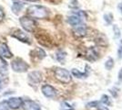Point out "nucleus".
<instances>
[{"label":"nucleus","instance_id":"f257e3e1","mask_svg":"<svg viewBox=\"0 0 122 110\" xmlns=\"http://www.w3.org/2000/svg\"><path fill=\"white\" fill-rule=\"evenodd\" d=\"M27 15L32 18L43 19V18H46L49 16V11L43 6L33 5L27 8Z\"/></svg>","mask_w":122,"mask_h":110},{"label":"nucleus","instance_id":"f03ea898","mask_svg":"<svg viewBox=\"0 0 122 110\" xmlns=\"http://www.w3.org/2000/svg\"><path fill=\"white\" fill-rule=\"evenodd\" d=\"M54 75L56 80L62 84H68L72 80L71 73L64 68H56L54 71Z\"/></svg>","mask_w":122,"mask_h":110},{"label":"nucleus","instance_id":"7ed1b4c3","mask_svg":"<svg viewBox=\"0 0 122 110\" xmlns=\"http://www.w3.org/2000/svg\"><path fill=\"white\" fill-rule=\"evenodd\" d=\"M19 22H20L22 28L27 32H34L37 26L36 21L34 18L27 16L21 17L19 18Z\"/></svg>","mask_w":122,"mask_h":110},{"label":"nucleus","instance_id":"20e7f679","mask_svg":"<svg viewBox=\"0 0 122 110\" xmlns=\"http://www.w3.org/2000/svg\"><path fill=\"white\" fill-rule=\"evenodd\" d=\"M11 67H12L14 72H16V73H25V72H26L28 70L29 65L25 63L24 60H22L20 58H15V60L11 63Z\"/></svg>","mask_w":122,"mask_h":110},{"label":"nucleus","instance_id":"39448f33","mask_svg":"<svg viewBox=\"0 0 122 110\" xmlns=\"http://www.w3.org/2000/svg\"><path fill=\"white\" fill-rule=\"evenodd\" d=\"M41 91H42V94L47 98H54V97H56V94H57L56 90L49 84H44L41 87Z\"/></svg>","mask_w":122,"mask_h":110},{"label":"nucleus","instance_id":"423d86ee","mask_svg":"<svg viewBox=\"0 0 122 110\" xmlns=\"http://www.w3.org/2000/svg\"><path fill=\"white\" fill-rule=\"evenodd\" d=\"M12 36L22 42H25V43H27V44H30L31 43L30 38L28 37V35L26 33H25L24 31L20 30V29H16L15 31L13 32L12 33Z\"/></svg>","mask_w":122,"mask_h":110},{"label":"nucleus","instance_id":"0eeeda50","mask_svg":"<svg viewBox=\"0 0 122 110\" xmlns=\"http://www.w3.org/2000/svg\"><path fill=\"white\" fill-rule=\"evenodd\" d=\"M22 107L24 110H41L40 105L36 102L32 100H25L23 101Z\"/></svg>","mask_w":122,"mask_h":110},{"label":"nucleus","instance_id":"6e6552de","mask_svg":"<svg viewBox=\"0 0 122 110\" xmlns=\"http://www.w3.org/2000/svg\"><path fill=\"white\" fill-rule=\"evenodd\" d=\"M23 101H24V100L22 99L21 97H10V98L8 99V101H7V104H8L9 108L17 109V108H19L20 106H22Z\"/></svg>","mask_w":122,"mask_h":110},{"label":"nucleus","instance_id":"1a4fd4ad","mask_svg":"<svg viewBox=\"0 0 122 110\" xmlns=\"http://www.w3.org/2000/svg\"><path fill=\"white\" fill-rule=\"evenodd\" d=\"M29 81L33 84H39L42 81V73L38 71H34L28 74Z\"/></svg>","mask_w":122,"mask_h":110},{"label":"nucleus","instance_id":"9d476101","mask_svg":"<svg viewBox=\"0 0 122 110\" xmlns=\"http://www.w3.org/2000/svg\"><path fill=\"white\" fill-rule=\"evenodd\" d=\"M67 23L69 24V25H71L72 27H76L77 25H80L82 24V22H83V18H81L80 17L76 16V15H72V16L68 17H67Z\"/></svg>","mask_w":122,"mask_h":110},{"label":"nucleus","instance_id":"9b49d317","mask_svg":"<svg viewBox=\"0 0 122 110\" xmlns=\"http://www.w3.org/2000/svg\"><path fill=\"white\" fill-rule=\"evenodd\" d=\"M74 34L76 37H83L86 34V27L85 24H80V25H77V26L74 27Z\"/></svg>","mask_w":122,"mask_h":110},{"label":"nucleus","instance_id":"f8f14e48","mask_svg":"<svg viewBox=\"0 0 122 110\" xmlns=\"http://www.w3.org/2000/svg\"><path fill=\"white\" fill-rule=\"evenodd\" d=\"M0 56L5 58V59H10L13 57V54L9 51L6 44H1L0 45Z\"/></svg>","mask_w":122,"mask_h":110},{"label":"nucleus","instance_id":"ddd939ff","mask_svg":"<svg viewBox=\"0 0 122 110\" xmlns=\"http://www.w3.org/2000/svg\"><path fill=\"white\" fill-rule=\"evenodd\" d=\"M87 107H93V108H96L97 110H109L107 107V105L102 104L100 101H92L86 104Z\"/></svg>","mask_w":122,"mask_h":110},{"label":"nucleus","instance_id":"4468645a","mask_svg":"<svg viewBox=\"0 0 122 110\" xmlns=\"http://www.w3.org/2000/svg\"><path fill=\"white\" fill-rule=\"evenodd\" d=\"M23 7H24V3H22L20 1H17V0H14V3L12 6V11L15 14H18Z\"/></svg>","mask_w":122,"mask_h":110},{"label":"nucleus","instance_id":"2eb2a0df","mask_svg":"<svg viewBox=\"0 0 122 110\" xmlns=\"http://www.w3.org/2000/svg\"><path fill=\"white\" fill-rule=\"evenodd\" d=\"M72 74L76 78H85V77H87L88 75V71L86 70L85 73H82L77 69H72Z\"/></svg>","mask_w":122,"mask_h":110},{"label":"nucleus","instance_id":"dca6fc26","mask_svg":"<svg viewBox=\"0 0 122 110\" xmlns=\"http://www.w3.org/2000/svg\"><path fill=\"white\" fill-rule=\"evenodd\" d=\"M66 57V53L63 51H59L58 52L56 53V59L58 62H60L61 63H65V59Z\"/></svg>","mask_w":122,"mask_h":110},{"label":"nucleus","instance_id":"f3484780","mask_svg":"<svg viewBox=\"0 0 122 110\" xmlns=\"http://www.w3.org/2000/svg\"><path fill=\"white\" fill-rule=\"evenodd\" d=\"M87 59L90 61H95L97 59V53L96 52V51L94 49H90L89 52L87 53Z\"/></svg>","mask_w":122,"mask_h":110},{"label":"nucleus","instance_id":"a211bd4d","mask_svg":"<svg viewBox=\"0 0 122 110\" xmlns=\"http://www.w3.org/2000/svg\"><path fill=\"white\" fill-rule=\"evenodd\" d=\"M105 67L107 70H111L114 67V60L112 58H108L107 61L105 63Z\"/></svg>","mask_w":122,"mask_h":110},{"label":"nucleus","instance_id":"6ab92c4d","mask_svg":"<svg viewBox=\"0 0 122 110\" xmlns=\"http://www.w3.org/2000/svg\"><path fill=\"white\" fill-rule=\"evenodd\" d=\"M100 102H101L102 104H104V105H111V102H110V100H109V98H108V96L106 95V94H103V95H102Z\"/></svg>","mask_w":122,"mask_h":110},{"label":"nucleus","instance_id":"aec40b11","mask_svg":"<svg viewBox=\"0 0 122 110\" xmlns=\"http://www.w3.org/2000/svg\"><path fill=\"white\" fill-rule=\"evenodd\" d=\"M9 106L7 104V101H3L0 103V110H8Z\"/></svg>","mask_w":122,"mask_h":110},{"label":"nucleus","instance_id":"412c9836","mask_svg":"<svg viewBox=\"0 0 122 110\" xmlns=\"http://www.w3.org/2000/svg\"><path fill=\"white\" fill-rule=\"evenodd\" d=\"M113 29H114V32H115V37H116V38H118V37L120 36V29H119L116 25H114Z\"/></svg>","mask_w":122,"mask_h":110},{"label":"nucleus","instance_id":"4be33fe9","mask_svg":"<svg viewBox=\"0 0 122 110\" xmlns=\"http://www.w3.org/2000/svg\"><path fill=\"white\" fill-rule=\"evenodd\" d=\"M117 55H118V58L122 57V40L120 41V43H119V47H118V51H117Z\"/></svg>","mask_w":122,"mask_h":110},{"label":"nucleus","instance_id":"5701e85b","mask_svg":"<svg viewBox=\"0 0 122 110\" xmlns=\"http://www.w3.org/2000/svg\"><path fill=\"white\" fill-rule=\"evenodd\" d=\"M4 17H5V12L0 7V22L4 19Z\"/></svg>","mask_w":122,"mask_h":110},{"label":"nucleus","instance_id":"b1692460","mask_svg":"<svg viewBox=\"0 0 122 110\" xmlns=\"http://www.w3.org/2000/svg\"><path fill=\"white\" fill-rule=\"evenodd\" d=\"M118 8H119V10H120V12H121V14H122V2L118 5Z\"/></svg>","mask_w":122,"mask_h":110},{"label":"nucleus","instance_id":"393cba45","mask_svg":"<svg viewBox=\"0 0 122 110\" xmlns=\"http://www.w3.org/2000/svg\"><path fill=\"white\" fill-rule=\"evenodd\" d=\"M25 1H29V2H36L37 0H25Z\"/></svg>","mask_w":122,"mask_h":110},{"label":"nucleus","instance_id":"a878e982","mask_svg":"<svg viewBox=\"0 0 122 110\" xmlns=\"http://www.w3.org/2000/svg\"><path fill=\"white\" fill-rule=\"evenodd\" d=\"M66 110H73V109H71V108H67V109H66Z\"/></svg>","mask_w":122,"mask_h":110}]
</instances>
